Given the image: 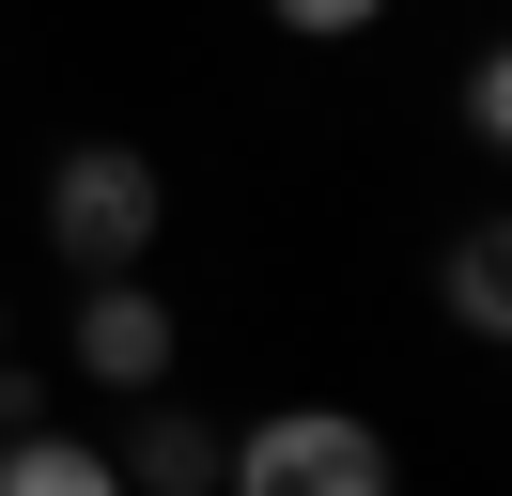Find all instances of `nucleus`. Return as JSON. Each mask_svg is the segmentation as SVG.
<instances>
[{
  "mask_svg": "<svg viewBox=\"0 0 512 496\" xmlns=\"http://www.w3.org/2000/svg\"><path fill=\"white\" fill-rule=\"evenodd\" d=\"M218 481L233 496H388V434L342 419V403H280L218 450Z\"/></svg>",
  "mask_w": 512,
  "mask_h": 496,
  "instance_id": "nucleus-2",
  "label": "nucleus"
},
{
  "mask_svg": "<svg viewBox=\"0 0 512 496\" xmlns=\"http://www.w3.org/2000/svg\"><path fill=\"white\" fill-rule=\"evenodd\" d=\"M0 341H16V310H0Z\"/></svg>",
  "mask_w": 512,
  "mask_h": 496,
  "instance_id": "nucleus-9",
  "label": "nucleus"
},
{
  "mask_svg": "<svg viewBox=\"0 0 512 496\" xmlns=\"http://www.w3.org/2000/svg\"><path fill=\"white\" fill-rule=\"evenodd\" d=\"M0 496H125V465L78 434H0Z\"/></svg>",
  "mask_w": 512,
  "mask_h": 496,
  "instance_id": "nucleus-5",
  "label": "nucleus"
},
{
  "mask_svg": "<svg viewBox=\"0 0 512 496\" xmlns=\"http://www.w3.org/2000/svg\"><path fill=\"white\" fill-rule=\"evenodd\" d=\"M450 326H466V341L512 326V233H497V217H481V233H450Z\"/></svg>",
  "mask_w": 512,
  "mask_h": 496,
  "instance_id": "nucleus-6",
  "label": "nucleus"
},
{
  "mask_svg": "<svg viewBox=\"0 0 512 496\" xmlns=\"http://www.w3.org/2000/svg\"><path fill=\"white\" fill-rule=\"evenodd\" d=\"M264 16H280V31H311V47H342V31H373L388 0H264Z\"/></svg>",
  "mask_w": 512,
  "mask_h": 496,
  "instance_id": "nucleus-7",
  "label": "nucleus"
},
{
  "mask_svg": "<svg viewBox=\"0 0 512 496\" xmlns=\"http://www.w3.org/2000/svg\"><path fill=\"white\" fill-rule=\"evenodd\" d=\"M497 124H512V62L481 47V62H466V140H497Z\"/></svg>",
  "mask_w": 512,
  "mask_h": 496,
  "instance_id": "nucleus-8",
  "label": "nucleus"
},
{
  "mask_svg": "<svg viewBox=\"0 0 512 496\" xmlns=\"http://www.w3.org/2000/svg\"><path fill=\"white\" fill-rule=\"evenodd\" d=\"M109 465H125V496H202V481H218V434H202L171 388H140V434H125Z\"/></svg>",
  "mask_w": 512,
  "mask_h": 496,
  "instance_id": "nucleus-4",
  "label": "nucleus"
},
{
  "mask_svg": "<svg viewBox=\"0 0 512 496\" xmlns=\"http://www.w3.org/2000/svg\"><path fill=\"white\" fill-rule=\"evenodd\" d=\"M63 341H78L94 388H171V295L140 264H94V279H78V326Z\"/></svg>",
  "mask_w": 512,
  "mask_h": 496,
  "instance_id": "nucleus-3",
  "label": "nucleus"
},
{
  "mask_svg": "<svg viewBox=\"0 0 512 496\" xmlns=\"http://www.w3.org/2000/svg\"><path fill=\"white\" fill-rule=\"evenodd\" d=\"M171 233V171L140 140H78V155H47V248H63L78 279L94 264H140V248Z\"/></svg>",
  "mask_w": 512,
  "mask_h": 496,
  "instance_id": "nucleus-1",
  "label": "nucleus"
}]
</instances>
